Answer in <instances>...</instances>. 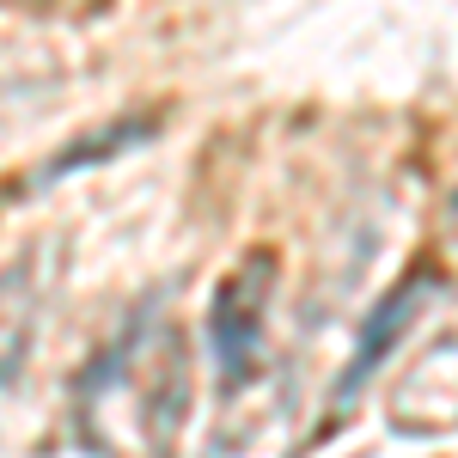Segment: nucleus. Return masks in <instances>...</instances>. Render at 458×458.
<instances>
[{
	"label": "nucleus",
	"instance_id": "obj_1",
	"mask_svg": "<svg viewBox=\"0 0 458 458\" xmlns=\"http://www.w3.org/2000/svg\"><path fill=\"white\" fill-rule=\"evenodd\" d=\"M410 300H416V287H410V293H397V300H391V312H379L373 324H367V336H360V354H354L349 379H343V397H349V391L360 386L367 373H373V360H379V343H391V336H397V324L410 318Z\"/></svg>",
	"mask_w": 458,
	"mask_h": 458
}]
</instances>
